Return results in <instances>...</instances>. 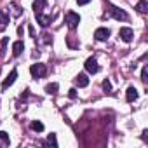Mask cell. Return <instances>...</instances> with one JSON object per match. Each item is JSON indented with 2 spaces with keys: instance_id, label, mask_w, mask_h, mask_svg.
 <instances>
[{
  "instance_id": "11",
  "label": "cell",
  "mask_w": 148,
  "mask_h": 148,
  "mask_svg": "<svg viewBox=\"0 0 148 148\" xmlns=\"http://www.w3.org/2000/svg\"><path fill=\"white\" fill-rule=\"evenodd\" d=\"M23 51H25V44H23V40H18V42H14L12 44V54L18 58V56H21L23 54Z\"/></svg>"
},
{
  "instance_id": "9",
  "label": "cell",
  "mask_w": 148,
  "mask_h": 148,
  "mask_svg": "<svg viewBox=\"0 0 148 148\" xmlns=\"http://www.w3.org/2000/svg\"><path fill=\"white\" fill-rule=\"evenodd\" d=\"M138 96H139V94H138V89H136V87H132V86H131V87H127V91H125V99H127L129 103L136 101V99H138Z\"/></svg>"
},
{
  "instance_id": "13",
  "label": "cell",
  "mask_w": 148,
  "mask_h": 148,
  "mask_svg": "<svg viewBox=\"0 0 148 148\" xmlns=\"http://www.w3.org/2000/svg\"><path fill=\"white\" fill-rule=\"evenodd\" d=\"M7 23H9V16H7L5 12L0 11V32H4V30H5Z\"/></svg>"
},
{
  "instance_id": "15",
  "label": "cell",
  "mask_w": 148,
  "mask_h": 148,
  "mask_svg": "<svg viewBox=\"0 0 148 148\" xmlns=\"http://www.w3.org/2000/svg\"><path fill=\"white\" fill-rule=\"evenodd\" d=\"M58 89H59V86H58L56 82H52V84H47V86H45V92H47V94H56V92H58Z\"/></svg>"
},
{
  "instance_id": "16",
  "label": "cell",
  "mask_w": 148,
  "mask_h": 148,
  "mask_svg": "<svg viewBox=\"0 0 148 148\" xmlns=\"http://www.w3.org/2000/svg\"><path fill=\"white\" fill-rule=\"evenodd\" d=\"M30 127H32L35 132H42V131H44V124H42L40 120H33V122L30 124Z\"/></svg>"
},
{
  "instance_id": "8",
  "label": "cell",
  "mask_w": 148,
  "mask_h": 148,
  "mask_svg": "<svg viewBox=\"0 0 148 148\" xmlns=\"http://www.w3.org/2000/svg\"><path fill=\"white\" fill-rule=\"evenodd\" d=\"M45 7H47V0H35V2H33V12H35V16L44 14Z\"/></svg>"
},
{
  "instance_id": "5",
  "label": "cell",
  "mask_w": 148,
  "mask_h": 148,
  "mask_svg": "<svg viewBox=\"0 0 148 148\" xmlns=\"http://www.w3.org/2000/svg\"><path fill=\"white\" fill-rule=\"evenodd\" d=\"M119 37H120L124 42H127V44H129V42L132 40V37H134V32H132L131 28L124 26V28H120V30H119Z\"/></svg>"
},
{
  "instance_id": "22",
  "label": "cell",
  "mask_w": 148,
  "mask_h": 148,
  "mask_svg": "<svg viewBox=\"0 0 148 148\" xmlns=\"http://www.w3.org/2000/svg\"><path fill=\"white\" fill-rule=\"evenodd\" d=\"M0 139H4L7 145H9V141H11V139H9V134H7V132H4V131H0Z\"/></svg>"
},
{
  "instance_id": "2",
  "label": "cell",
  "mask_w": 148,
  "mask_h": 148,
  "mask_svg": "<svg viewBox=\"0 0 148 148\" xmlns=\"http://www.w3.org/2000/svg\"><path fill=\"white\" fill-rule=\"evenodd\" d=\"M64 23L68 25L70 30H75L79 26V23H80V16L77 12H73V11H68L66 16H64Z\"/></svg>"
},
{
  "instance_id": "17",
  "label": "cell",
  "mask_w": 148,
  "mask_h": 148,
  "mask_svg": "<svg viewBox=\"0 0 148 148\" xmlns=\"http://www.w3.org/2000/svg\"><path fill=\"white\" fill-rule=\"evenodd\" d=\"M7 42H9V37H4V38H2V44H0V56H5V51H7Z\"/></svg>"
},
{
  "instance_id": "6",
  "label": "cell",
  "mask_w": 148,
  "mask_h": 148,
  "mask_svg": "<svg viewBox=\"0 0 148 148\" xmlns=\"http://www.w3.org/2000/svg\"><path fill=\"white\" fill-rule=\"evenodd\" d=\"M86 70L89 71V73H92V75H94V73H98L99 71V66H98V61H96V58H89L87 61H86Z\"/></svg>"
},
{
  "instance_id": "7",
  "label": "cell",
  "mask_w": 148,
  "mask_h": 148,
  "mask_svg": "<svg viewBox=\"0 0 148 148\" xmlns=\"http://www.w3.org/2000/svg\"><path fill=\"white\" fill-rule=\"evenodd\" d=\"M16 79H18V70H12L9 75H7V79L2 82V91H5L7 87H11V86L14 84V80H16Z\"/></svg>"
},
{
  "instance_id": "19",
  "label": "cell",
  "mask_w": 148,
  "mask_h": 148,
  "mask_svg": "<svg viewBox=\"0 0 148 148\" xmlns=\"http://www.w3.org/2000/svg\"><path fill=\"white\" fill-rule=\"evenodd\" d=\"M141 80H143V82H146V80H148V68H146V66L141 70Z\"/></svg>"
},
{
  "instance_id": "21",
  "label": "cell",
  "mask_w": 148,
  "mask_h": 148,
  "mask_svg": "<svg viewBox=\"0 0 148 148\" xmlns=\"http://www.w3.org/2000/svg\"><path fill=\"white\" fill-rule=\"evenodd\" d=\"M40 37H42V42L44 44H51V35L49 33H42Z\"/></svg>"
},
{
  "instance_id": "18",
  "label": "cell",
  "mask_w": 148,
  "mask_h": 148,
  "mask_svg": "<svg viewBox=\"0 0 148 148\" xmlns=\"http://www.w3.org/2000/svg\"><path fill=\"white\" fill-rule=\"evenodd\" d=\"M47 143H49V145H52V146L56 148V146H58V141H56V134H49V136H47Z\"/></svg>"
},
{
  "instance_id": "3",
  "label": "cell",
  "mask_w": 148,
  "mask_h": 148,
  "mask_svg": "<svg viewBox=\"0 0 148 148\" xmlns=\"http://www.w3.org/2000/svg\"><path fill=\"white\" fill-rule=\"evenodd\" d=\"M30 73H32L35 79H42V77H45V75H47V66H45V64H42V63H35V64H32Z\"/></svg>"
},
{
  "instance_id": "23",
  "label": "cell",
  "mask_w": 148,
  "mask_h": 148,
  "mask_svg": "<svg viewBox=\"0 0 148 148\" xmlns=\"http://www.w3.org/2000/svg\"><path fill=\"white\" fill-rule=\"evenodd\" d=\"M66 42H68V45H70L71 49H75V47H79V42H73V38H71V37H68V40H66Z\"/></svg>"
},
{
  "instance_id": "4",
  "label": "cell",
  "mask_w": 148,
  "mask_h": 148,
  "mask_svg": "<svg viewBox=\"0 0 148 148\" xmlns=\"http://www.w3.org/2000/svg\"><path fill=\"white\" fill-rule=\"evenodd\" d=\"M108 37H110V30H108V28H105V26H101V28H98V30L94 32V38H96V40H99V42L108 40Z\"/></svg>"
},
{
  "instance_id": "14",
  "label": "cell",
  "mask_w": 148,
  "mask_h": 148,
  "mask_svg": "<svg viewBox=\"0 0 148 148\" xmlns=\"http://www.w3.org/2000/svg\"><path fill=\"white\" fill-rule=\"evenodd\" d=\"M136 11H138V12H141V14H145V12L148 11V4H146V0H139L138 5H136Z\"/></svg>"
},
{
  "instance_id": "10",
  "label": "cell",
  "mask_w": 148,
  "mask_h": 148,
  "mask_svg": "<svg viewBox=\"0 0 148 148\" xmlns=\"http://www.w3.org/2000/svg\"><path fill=\"white\" fill-rule=\"evenodd\" d=\"M35 18H37V23H38L40 26H44V28L49 26V25L52 23V19H54L52 16H44V14H38V16H35Z\"/></svg>"
},
{
  "instance_id": "20",
  "label": "cell",
  "mask_w": 148,
  "mask_h": 148,
  "mask_svg": "<svg viewBox=\"0 0 148 148\" xmlns=\"http://www.w3.org/2000/svg\"><path fill=\"white\" fill-rule=\"evenodd\" d=\"M103 89H105V92H110V91H112V84H110V80H108V79L103 82Z\"/></svg>"
},
{
  "instance_id": "24",
  "label": "cell",
  "mask_w": 148,
  "mask_h": 148,
  "mask_svg": "<svg viewBox=\"0 0 148 148\" xmlns=\"http://www.w3.org/2000/svg\"><path fill=\"white\" fill-rule=\"evenodd\" d=\"M68 96L70 98H77V89H70L68 91Z\"/></svg>"
},
{
  "instance_id": "1",
  "label": "cell",
  "mask_w": 148,
  "mask_h": 148,
  "mask_svg": "<svg viewBox=\"0 0 148 148\" xmlns=\"http://www.w3.org/2000/svg\"><path fill=\"white\" fill-rule=\"evenodd\" d=\"M106 5H108V14H110L112 18H115L117 21H127V19H129V16H127L125 11L119 9V7H115V5H112V4H106Z\"/></svg>"
},
{
  "instance_id": "12",
  "label": "cell",
  "mask_w": 148,
  "mask_h": 148,
  "mask_svg": "<svg viewBox=\"0 0 148 148\" xmlns=\"http://www.w3.org/2000/svg\"><path fill=\"white\" fill-rule=\"evenodd\" d=\"M75 82H77L79 87H87V86H89V79H87L86 73H79L77 79H75Z\"/></svg>"
},
{
  "instance_id": "25",
  "label": "cell",
  "mask_w": 148,
  "mask_h": 148,
  "mask_svg": "<svg viewBox=\"0 0 148 148\" xmlns=\"http://www.w3.org/2000/svg\"><path fill=\"white\" fill-rule=\"evenodd\" d=\"M89 2H91V0H77V4H79V5H87Z\"/></svg>"
}]
</instances>
